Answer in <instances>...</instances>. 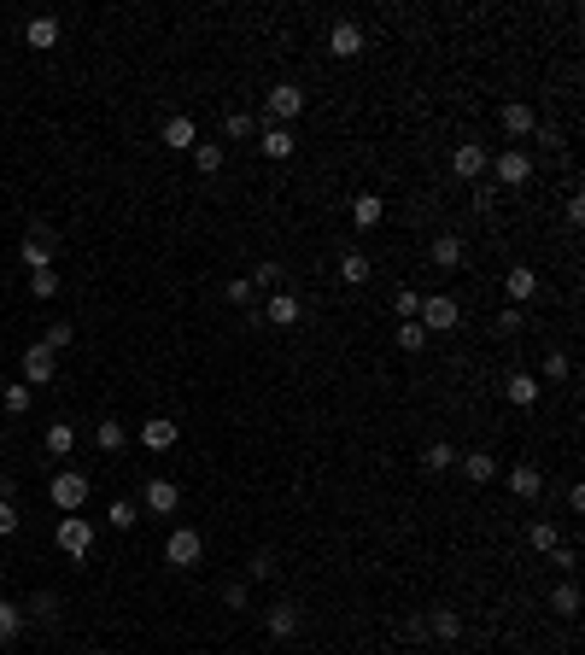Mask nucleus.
I'll list each match as a JSON object with an SVG mask.
<instances>
[{"mask_svg":"<svg viewBox=\"0 0 585 655\" xmlns=\"http://www.w3.org/2000/svg\"><path fill=\"white\" fill-rule=\"evenodd\" d=\"M159 141L164 147H176V152H187V147H200V129H194V117H164V129H159Z\"/></svg>","mask_w":585,"mask_h":655,"instance_id":"obj_12","label":"nucleus"},{"mask_svg":"<svg viewBox=\"0 0 585 655\" xmlns=\"http://www.w3.org/2000/svg\"><path fill=\"white\" fill-rule=\"evenodd\" d=\"M36 615H41V620H53V615H59V597L41 591V597H36Z\"/></svg>","mask_w":585,"mask_h":655,"instance_id":"obj_48","label":"nucleus"},{"mask_svg":"<svg viewBox=\"0 0 585 655\" xmlns=\"http://www.w3.org/2000/svg\"><path fill=\"white\" fill-rule=\"evenodd\" d=\"M18 527H24V515H18V504H6V497H0V539H13Z\"/></svg>","mask_w":585,"mask_h":655,"instance_id":"obj_42","label":"nucleus"},{"mask_svg":"<svg viewBox=\"0 0 585 655\" xmlns=\"http://www.w3.org/2000/svg\"><path fill=\"white\" fill-rule=\"evenodd\" d=\"M363 47H369V36H363L357 18H340V24L328 30V53H334V59H357Z\"/></svg>","mask_w":585,"mask_h":655,"instance_id":"obj_8","label":"nucleus"},{"mask_svg":"<svg viewBox=\"0 0 585 655\" xmlns=\"http://www.w3.org/2000/svg\"><path fill=\"white\" fill-rule=\"evenodd\" d=\"M462 252H469V246H462V235H434L427 258H434L439 270H457V263H462Z\"/></svg>","mask_w":585,"mask_h":655,"instance_id":"obj_19","label":"nucleus"},{"mask_svg":"<svg viewBox=\"0 0 585 655\" xmlns=\"http://www.w3.org/2000/svg\"><path fill=\"white\" fill-rule=\"evenodd\" d=\"M503 398L515 409H533L538 404V375H503Z\"/></svg>","mask_w":585,"mask_h":655,"instance_id":"obj_16","label":"nucleus"},{"mask_svg":"<svg viewBox=\"0 0 585 655\" xmlns=\"http://www.w3.org/2000/svg\"><path fill=\"white\" fill-rule=\"evenodd\" d=\"M94 439H100V451H124V445H129V427H124L117 416H106L100 427H94Z\"/></svg>","mask_w":585,"mask_h":655,"instance_id":"obj_27","label":"nucleus"},{"mask_svg":"<svg viewBox=\"0 0 585 655\" xmlns=\"http://www.w3.org/2000/svg\"><path fill=\"white\" fill-rule=\"evenodd\" d=\"M281 275H287L281 263H258V270H252L246 281H252V287H275V281H281Z\"/></svg>","mask_w":585,"mask_h":655,"instance_id":"obj_44","label":"nucleus"},{"mask_svg":"<svg viewBox=\"0 0 585 655\" xmlns=\"http://www.w3.org/2000/svg\"><path fill=\"white\" fill-rule=\"evenodd\" d=\"M0 404H6V416H24V409H30V386H24V381H13L6 392H0Z\"/></svg>","mask_w":585,"mask_h":655,"instance_id":"obj_36","label":"nucleus"},{"mask_svg":"<svg viewBox=\"0 0 585 655\" xmlns=\"http://www.w3.org/2000/svg\"><path fill=\"white\" fill-rule=\"evenodd\" d=\"M568 369H573L568 351H550V358H545V375H550V381H568Z\"/></svg>","mask_w":585,"mask_h":655,"instance_id":"obj_43","label":"nucleus"},{"mask_svg":"<svg viewBox=\"0 0 585 655\" xmlns=\"http://www.w3.org/2000/svg\"><path fill=\"white\" fill-rule=\"evenodd\" d=\"M510 492L521 497V504H533V497L545 492V469H533V462H515V469H510Z\"/></svg>","mask_w":585,"mask_h":655,"instance_id":"obj_13","label":"nucleus"},{"mask_svg":"<svg viewBox=\"0 0 585 655\" xmlns=\"http://www.w3.org/2000/svg\"><path fill=\"white\" fill-rule=\"evenodd\" d=\"M451 655H457V650H451Z\"/></svg>","mask_w":585,"mask_h":655,"instance_id":"obj_49","label":"nucleus"},{"mask_svg":"<svg viewBox=\"0 0 585 655\" xmlns=\"http://www.w3.org/2000/svg\"><path fill=\"white\" fill-rule=\"evenodd\" d=\"M53 252H59V235H53V228H30V235L18 240V258L30 263V275H36V270H53Z\"/></svg>","mask_w":585,"mask_h":655,"instance_id":"obj_4","label":"nucleus"},{"mask_svg":"<svg viewBox=\"0 0 585 655\" xmlns=\"http://www.w3.org/2000/svg\"><path fill=\"white\" fill-rule=\"evenodd\" d=\"M550 608H556L562 620H573V615H580V585H573V580H562L556 591H550Z\"/></svg>","mask_w":585,"mask_h":655,"instance_id":"obj_28","label":"nucleus"},{"mask_svg":"<svg viewBox=\"0 0 585 655\" xmlns=\"http://www.w3.org/2000/svg\"><path fill=\"white\" fill-rule=\"evenodd\" d=\"M340 281L363 287V281H369V258H363V252H346V258H340Z\"/></svg>","mask_w":585,"mask_h":655,"instance_id":"obj_33","label":"nucleus"},{"mask_svg":"<svg viewBox=\"0 0 585 655\" xmlns=\"http://www.w3.org/2000/svg\"><path fill=\"white\" fill-rule=\"evenodd\" d=\"M503 293H510L515 305H521V298H533V293H538V270H527V263H515V270L503 275Z\"/></svg>","mask_w":585,"mask_h":655,"instance_id":"obj_22","label":"nucleus"},{"mask_svg":"<svg viewBox=\"0 0 585 655\" xmlns=\"http://www.w3.org/2000/svg\"><path fill=\"white\" fill-rule=\"evenodd\" d=\"M258 152H263V159H293V152H299V135H293V129H281V124H263Z\"/></svg>","mask_w":585,"mask_h":655,"instance_id":"obj_11","label":"nucleus"},{"mask_svg":"<svg viewBox=\"0 0 585 655\" xmlns=\"http://www.w3.org/2000/svg\"><path fill=\"white\" fill-rule=\"evenodd\" d=\"M71 445H76V427L71 421H53L47 427V457H71Z\"/></svg>","mask_w":585,"mask_h":655,"instance_id":"obj_29","label":"nucleus"},{"mask_svg":"<svg viewBox=\"0 0 585 655\" xmlns=\"http://www.w3.org/2000/svg\"><path fill=\"white\" fill-rule=\"evenodd\" d=\"M71 340H76V328H71V322H47V334H41V346H47V351H65Z\"/></svg>","mask_w":585,"mask_h":655,"instance_id":"obj_35","label":"nucleus"},{"mask_svg":"<svg viewBox=\"0 0 585 655\" xmlns=\"http://www.w3.org/2000/svg\"><path fill=\"white\" fill-rule=\"evenodd\" d=\"M246 580H275V556L270 550H258V556L246 562Z\"/></svg>","mask_w":585,"mask_h":655,"instance_id":"obj_40","label":"nucleus"},{"mask_svg":"<svg viewBox=\"0 0 585 655\" xmlns=\"http://www.w3.org/2000/svg\"><path fill=\"white\" fill-rule=\"evenodd\" d=\"M480 170H486V147H480V141H457V147H451V176L474 182Z\"/></svg>","mask_w":585,"mask_h":655,"instance_id":"obj_10","label":"nucleus"},{"mask_svg":"<svg viewBox=\"0 0 585 655\" xmlns=\"http://www.w3.org/2000/svg\"><path fill=\"white\" fill-rule=\"evenodd\" d=\"M299 112H305V88H299V82H275V88H270V124L287 129Z\"/></svg>","mask_w":585,"mask_h":655,"instance_id":"obj_7","label":"nucleus"},{"mask_svg":"<svg viewBox=\"0 0 585 655\" xmlns=\"http://www.w3.org/2000/svg\"><path fill=\"white\" fill-rule=\"evenodd\" d=\"M24 41H30L36 53L59 47V18H30V24H24Z\"/></svg>","mask_w":585,"mask_h":655,"instance_id":"obj_21","label":"nucleus"},{"mask_svg":"<svg viewBox=\"0 0 585 655\" xmlns=\"http://www.w3.org/2000/svg\"><path fill=\"white\" fill-rule=\"evenodd\" d=\"M299 632V603H275L270 608V638H293Z\"/></svg>","mask_w":585,"mask_h":655,"instance_id":"obj_25","label":"nucleus"},{"mask_svg":"<svg viewBox=\"0 0 585 655\" xmlns=\"http://www.w3.org/2000/svg\"><path fill=\"white\" fill-rule=\"evenodd\" d=\"M427 328V334H445V328H457L462 322V310H457V298L451 293H434V298H422V316H416Z\"/></svg>","mask_w":585,"mask_h":655,"instance_id":"obj_5","label":"nucleus"},{"mask_svg":"<svg viewBox=\"0 0 585 655\" xmlns=\"http://www.w3.org/2000/svg\"><path fill=\"white\" fill-rule=\"evenodd\" d=\"M53 539H59V550H65L71 562H88V556H94V521H88V515H65Z\"/></svg>","mask_w":585,"mask_h":655,"instance_id":"obj_1","label":"nucleus"},{"mask_svg":"<svg viewBox=\"0 0 585 655\" xmlns=\"http://www.w3.org/2000/svg\"><path fill=\"white\" fill-rule=\"evenodd\" d=\"M498 124H503V135H533V129H538V117H533V106L510 99V106L498 112Z\"/></svg>","mask_w":585,"mask_h":655,"instance_id":"obj_18","label":"nucleus"},{"mask_svg":"<svg viewBox=\"0 0 585 655\" xmlns=\"http://www.w3.org/2000/svg\"><path fill=\"white\" fill-rule=\"evenodd\" d=\"M223 293H228V305H252V281H228Z\"/></svg>","mask_w":585,"mask_h":655,"instance_id":"obj_46","label":"nucleus"},{"mask_svg":"<svg viewBox=\"0 0 585 655\" xmlns=\"http://www.w3.org/2000/svg\"><path fill=\"white\" fill-rule=\"evenodd\" d=\"M30 293H36V298H53V293H59V270H36V275H30Z\"/></svg>","mask_w":585,"mask_h":655,"instance_id":"obj_39","label":"nucleus"},{"mask_svg":"<svg viewBox=\"0 0 585 655\" xmlns=\"http://www.w3.org/2000/svg\"><path fill=\"white\" fill-rule=\"evenodd\" d=\"M53 375H59V351H47V346L36 340V346L24 351V386H47Z\"/></svg>","mask_w":585,"mask_h":655,"instance_id":"obj_9","label":"nucleus"},{"mask_svg":"<svg viewBox=\"0 0 585 655\" xmlns=\"http://www.w3.org/2000/svg\"><path fill=\"white\" fill-rule=\"evenodd\" d=\"M18 632H24V608H18V603H6V597H0V643H13Z\"/></svg>","mask_w":585,"mask_h":655,"instance_id":"obj_32","label":"nucleus"},{"mask_svg":"<svg viewBox=\"0 0 585 655\" xmlns=\"http://www.w3.org/2000/svg\"><path fill=\"white\" fill-rule=\"evenodd\" d=\"M457 469L469 474L474 486H486V480H498V457H492V451H469V457H462Z\"/></svg>","mask_w":585,"mask_h":655,"instance_id":"obj_20","label":"nucleus"},{"mask_svg":"<svg viewBox=\"0 0 585 655\" xmlns=\"http://www.w3.org/2000/svg\"><path fill=\"white\" fill-rule=\"evenodd\" d=\"M106 521H112V527H117V532H129V527H135V521H141V509H135V504H129V497H117V504H112V509H106Z\"/></svg>","mask_w":585,"mask_h":655,"instance_id":"obj_34","label":"nucleus"},{"mask_svg":"<svg viewBox=\"0 0 585 655\" xmlns=\"http://www.w3.org/2000/svg\"><path fill=\"white\" fill-rule=\"evenodd\" d=\"M422 469H427V474L457 469V445H427V451H422Z\"/></svg>","mask_w":585,"mask_h":655,"instance_id":"obj_31","label":"nucleus"},{"mask_svg":"<svg viewBox=\"0 0 585 655\" xmlns=\"http://www.w3.org/2000/svg\"><path fill=\"white\" fill-rule=\"evenodd\" d=\"M200 556H205V539L194 527H176L170 539H164V562H170V568H200Z\"/></svg>","mask_w":585,"mask_h":655,"instance_id":"obj_3","label":"nucleus"},{"mask_svg":"<svg viewBox=\"0 0 585 655\" xmlns=\"http://www.w3.org/2000/svg\"><path fill=\"white\" fill-rule=\"evenodd\" d=\"M299 316H305V305L293 293H270V310H263V322H270V328H293Z\"/></svg>","mask_w":585,"mask_h":655,"instance_id":"obj_15","label":"nucleus"},{"mask_svg":"<svg viewBox=\"0 0 585 655\" xmlns=\"http://www.w3.org/2000/svg\"><path fill=\"white\" fill-rule=\"evenodd\" d=\"M486 170L498 176V182H503V187H521V182H527V176H533V159H527V152H521V147H503V152H498V159H486Z\"/></svg>","mask_w":585,"mask_h":655,"instance_id":"obj_6","label":"nucleus"},{"mask_svg":"<svg viewBox=\"0 0 585 655\" xmlns=\"http://www.w3.org/2000/svg\"><path fill=\"white\" fill-rule=\"evenodd\" d=\"M176 504H182V486L176 480H147V509L152 515H176Z\"/></svg>","mask_w":585,"mask_h":655,"instance_id":"obj_17","label":"nucleus"},{"mask_svg":"<svg viewBox=\"0 0 585 655\" xmlns=\"http://www.w3.org/2000/svg\"><path fill=\"white\" fill-rule=\"evenodd\" d=\"M223 603H228V608H246V580H235V585H223Z\"/></svg>","mask_w":585,"mask_h":655,"instance_id":"obj_47","label":"nucleus"},{"mask_svg":"<svg viewBox=\"0 0 585 655\" xmlns=\"http://www.w3.org/2000/svg\"><path fill=\"white\" fill-rule=\"evenodd\" d=\"M176 433H182V427H176L170 416H152V421H141V445H147V451H170Z\"/></svg>","mask_w":585,"mask_h":655,"instance_id":"obj_14","label":"nucleus"},{"mask_svg":"<svg viewBox=\"0 0 585 655\" xmlns=\"http://www.w3.org/2000/svg\"><path fill=\"white\" fill-rule=\"evenodd\" d=\"M88 492H94V486H88L82 469H59V474H53V486H47V497L65 509V515H76V509L88 504Z\"/></svg>","mask_w":585,"mask_h":655,"instance_id":"obj_2","label":"nucleus"},{"mask_svg":"<svg viewBox=\"0 0 585 655\" xmlns=\"http://www.w3.org/2000/svg\"><path fill=\"white\" fill-rule=\"evenodd\" d=\"M527 544H533V550H545V556H550V550H556V544H562L556 521H533V527H527Z\"/></svg>","mask_w":585,"mask_h":655,"instance_id":"obj_30","label":"nucleus"},{"mask_svg":"<svg viewBox=\"0 0 585 655\" xmlns=\"http://www.w3.org/2000/svg\"><path fill=\"white\" fill-rule=\"evenodd\" d=\"M194 170H200V176L223 170V141H200V147H194Z\"/></svg>","mask_w":585,"mask_h":655,"instance_id":"obj_26","label":"nucleus"},{"mask_svg":"<svg viewBox=\"0 0 585 655\" xmlns=\"http://www.w3.org/2000/svg\"><path fill=\"white\" fill-rule=\"evenodd\" d=\"M422 346H427V328H422V322H404V328H399V351H410V358H416Z\"/></svg>","mask_w":585,"mask_h":655,"instance_id":"obj_38","label":"nucleus"},{"mask_svg":"<svg viewBox=\"0 0 585 655\" xmlns=\"http://www.w3.org/2000/svg\"><path fill=\"white\" fill-rule=\"evenodd\" d=\"M223 135H228V141H246V135H252V117H246V112H228V117H223Z\"/></svg>","mask_w":585,"mask_h":655,"instance_id":"obj_41","label":"nucleus"},{"mask_svg":"<svg viewBox=\"0 0 585 655\" xmlns=\"http://www.w3.org/2000/svg\"><path fill=\"white\" fill-rule=\"evenodd\" d=\"M392 305H399V316H404V322L422 316V293H416V287H399V293H392Z\"/></svg>","mask_w":585,"mask_h":655,"instance_id":"obj_37","label":"nucleus"},{"mask_svg":"<svg viewBox=\"0 0 585 655\" xmlns=\"http://www.w3.org/2000/svg\"><path fill=\"white\" fill-rule=\"evenodd\" d=\"M381 217H386L381 194H357V199H351V223H357V228H374Z\"/></svg>","mask_w":585,"mask_h":655,"instance_id":"obj_23","label":"nucleus"},{"mask_svg":"<svg viewBox=\"0 0 585 655\" xmlns=\"http://www.w3.org/2000/svg\"><path fill=\"white\" fill-rule=\"evenodd\" d=\"M427 632L445 638V643H457L462 638V615H457V608H434V615H427Z\"/></svg>","mask_w":585,"mask_h":655,"instance_id":"obj_24","label":"nucleus"},{"mask_svg":"<svg viewBox=\"0 0 585 655\" xmlns=\"http://www.w3.org/2000/svg\"><path fill=\"white\" fill-rule=\"evenodd\" d=\"M521 328H527V322H521V310H498V334H521Z\"/></svg>","mask_w":585,"mask_h":655,"instance_id":"obj_45","label":"nucleus"}]
</instances>
